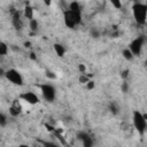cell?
<instances>
[{
	"instance_id": "6da1fadb",
	"label": "cell",
	"mask_w": 147,
	"mask_h": 147,
	"mask_svg": "<svg viewBox=\"0 0 147 147\" xmlns=\"http://www.w3.org/2000/svg\"><path fill=\"white\" fill-rule=\"evenodd\" d=\"M132 15L138 24H145L147 21V5L141 2H134L132 6Z\"/></svg>"
},
{
	"instance_id": "7a4b0ae2",
	"label": "cell",
	"mask_w": 147,
	"mask_h": 147,
	"mask_svg": "<svg viewBox=\"0 0 147 147\" xmlns=\"http://www.w3.org/2000/svg\"><path fill=\"white\" fill-rule=\"evenodd\" d=\"M132 124L140 136H142L147 130V119L145 118L144 114L138 110L132 113Z\"/></svg>"
},
{
	"instance_id": "3957f363",
	"label": "cell",
	"mask_w": 147,
	"mask_h": 147,
	"mask_svg": "<svg viewBox=\"0 0 147 147\" xmlns=\"http://www.w3.org/2000/svg\"><path fill=\"white\" fill-rule=\"evenodd\" d=\"M82 21V11H74L71 9H67L64 11V24L67 28L74 29Z\"/></svg>"
},
{
	"instance_id": "277c9868",
	"label": "cell",
	"mask_w": 147,
	"mask_h": 147,
	"mask_svg": "<svg viewBox=\"0 0 147 147\" xmlns=\"http://www.w3.org/2000/svg\"><path fill=\"white\" fill-rule=\"evenodd\" d=\"M5 78L11 83L13 85H17V86H22L24 84V79H23V76L21 75V72L14 68L11 69H8L6 70V74H5Z\"/></svg>"
},
{
	"instance_id": "5b68a950",
	"label": "cell",
	"mask_w": 147,
	"mask_h": 147,
	"mask_svg": "<svg viewBox=\"0 0 147 147\" xmlns=\"http://www.w3.org/2000/svg\"><path fill=\"white\" fill-rule=\"evenodd\" d=\"M40 93H41L42 98L48 102H52L55 99V88L51 84L40 85Z\"/></svg>"
},
{
	"instance_id": "8992f818",
	"label": "cell",
	"mask_w": 147,
	"mask_h": 147,
	"mask_svg": "<svg viewBox=\"0 0 147 147\" xmlns=\"http://www.w3.org/2000/svg\"><path fill=\"white\" fill-rule=\"evenodd\" d=\"M144 42H145V39L142 37H137V38H134L129 44V48L134 54V56H139L140 55L141 49H142V46H144Z\"/></svg>"
},
{
	"instance_id": "52a82bcc",
	"label": "cell",
	"mask_w": 147,
	"mask_h": 147,
	"mask_svg": "<svg viewBox=\"0 0 147 147\" xmlns=\"http://www.w3.org/2000/svg\"><path fill=\"white\" fill-rule=\"evenodd\" d=\"M20 99H21L23 102H25V103H28V105H30V106L37 105V103H39V101H40V98H39L34 92H31V91H28V92L22 93V94L20 95Z\"/></svg>"
},
{
	"instance_id": "ba28073f",
	"label": "cell",
	"mask_w": 147,
	"mask_h": 147,
	"mask_svg": "<svg viewBox=\"0 0 147 147\" xmlns=\"http://www.w3.org/2000/svg\"><path fill=\"white\" fill-rule=\"evenodd\" d=\"M9 115L13 117H17L22 110H23V106H22V100L18 98V100H14V102L11 103V106L9 107Z\"/></svg>"
},
{
	"instance_id": "9c48e42d",
	"label": "cell",
	"mask_w": 147,
	"mask_h": 147,
	"mask_svg": "<svg viewBox=\"0 0 147 147\" xmlns=\"http://www.w3.org/2000/svg\"><path fill=\"white\" fill-rule=\"evenodd\" d=\"M23 16L28 20V21H31L34 18V8L30 5H26L23 9Z\"/></svg>"
},
{
	"instance_id": "30bf717a",
	"label": "cell",
	"mask_w": 147,
	"mask_h": 147,
	"mask_svg": "<svg viewBox=\"0 0 147 147\" xmlns=\"http://www.w3.org/2000/svg\"><path fill=\"white\" fill-rule=\"evenodd\" d=\"M53 49H54L55 54H56L59 57H63L64 54H65V47H64L62 44H60V42H55V44L53 45Z\"/></svg>"
},
{
	"instance_id": "8fae6325",
	"label": "cell",
	"mask_w": 147,
	"mask_h": 147,
	"mask_svg": "<svg viewBox=\"0 0 147 147\" xmlns=\"http://www.w3.org/2000/svg\"><path fill=\"white\" fill-rule=\"evenodd\" d=\"M122 56L126 60V61H132L134 59V54L131 52V49L127 47V48H124L122 51Z\"/></svg>"
},
{
	"instance_id": "7c38bea8",
	"label": "cell",
	"mask_w": 147,
	"mask_h": 147,
	"mask_svg": "<svg viewBox=\"0 0 147 147\" xmlns=\"http://www.w3.org/2000/svg\"><path fill=\"white\" fill-rule=\"evenodd\" d=\"M78 138L83 141V145L84 146H90L91 144H92V140H91V138L86 134V133H83V132H80L79 134H78Z\"/></svg>"
},
{
	"instance_id": "4fadbf2b",
	"label": "cell",
	"mask_w": 147,
	"mask_h": 147,
	"mask_svg": "<svg viewBox=\"0 0 147 147\" xmlns=\"http://www.w3.org/2000/svg\"><path fill=\"white\" fill-rule=\"evenodd\" d=\"M29 29L31 32H37L39 29V23L37 21V18H33L31 21H29Z\"/></svg>"
},
{
	"instance_id": "5bb4252c",
	"label": "cell",
	"mask_w": 147,
	"mask_h": 147,
	"mask_svg": "<svg viewBox=\"0 0 147 147\" xmlns=\"http://www.w3.org/2000/svg\"><path fill=\"white\" fill-rule=\"evenodd\" d=\"M8 53H9V46L5 41H1L0 42V55L1 56H6Z\"/></svg>"
},
{
	"instance_id": "9a60e30c",
	"label": "cell",
	"mask_w": 147,
	"mask_h": 147,
	"mask_svg": "<svg viewBox=\"0 0 147 147\" xmlns=\"http://www.w3.org/2000/svg\"><path fill=\"white\" fill-rule=\"evenodd\" d=\"M90 79H91V75H86V72L85 74H80L79 77H78V82L80 84H83V85H85Z\"/></svg>"
},
{
	"instance_id": "2e32d148",
	"label": "cell",
	"mask_w": 147,
	"mask_h": 147,
	"mask_svg": "<svg viewBox=\"0 0 147 147\" xmlns=\"http://www.w3.org/2000/svg\"><path fill=\"white\" fill-rule=\"evenodd\" d=\"M110 5L115 8V9H122L123 8V2L122 0H109Z\"/></svg>"
},
{
	"instance_id": "e0dca14e",
	"label": "cell",
	"mask_w": 147,
	"mask_h": 147,
	"mask_svg": "<svg viewBox=\"0 0 147 147\" xmlns=\"http://www.w3.org/2000/svg\"><path fill=\"white\" fill-rule=\"evenodd\" d=\"M85 87H86L87 91H92V90H94V88H95V82L91 78V79L85 84Z\"/></svg>"
},
{
	"instance_id": "ac0fdd59",
	"label": "cell",
	"mask_w": 147,
	"mask_h": 147,
	"mask_svg": "<svg viewBox=\"0 0 147 147\" xmlns=\"http://www.w3.org/2000/svg\"><path fill=\"white\" fill-rule=\"evenodd\" d=\"M6 124H7V116H6V114L1 113L0 114V125L3 127Z\"/></svg>"
},
{
	"instance_id": "d6986e66",
	"label": "cell",
	"mask_w": 147,
	"mask_h": 147,
	"mask_svg": "<svg viewBox=\"0 0 147 147\" xmlns=\"http://www.w3.org/2000/svg\"><path fill=\"white\" fill-rule=\"evenodd\" d=\"M78 71H79L80 74H85V72H86V65L83 64V63H79V64H78Z\"/></svg>"
},
{
	"instance_id": "ffe728a7",
	"label": "cell",
	"mask_w": 147,
	"mask_h": 147,
	"mask_svg": "<svg viewBox=\"0 0 147 147\" xmlns=\"http://www.w3.org/2000/svg\"><path fill=\"white\" fill-rule=\"evenodd\" d=\"M45 75H46V77L49 78V79H55V78H56V75H55L53 71H46Z\"/></svg>"
},
{
	"instance_id": "44dd1931",
	"label": "cell",
	"mask_w": 147,
	"mask_h": 147,
	"mask_svg": "<svg viewBox=\"0 0 147 147\" xmlns=\"http://www.w3.org/2000/svg\"><path fill=\"white\" fill-rule=\"evenodd\" d=\"M121 76H122V78H123L124 80H126V78L129 77V70H124V71L122 72V75H121Z\"/></svg>"
},
{
	"instance_id": "7402d4cb",
	"label": "cell",
	"mask_w": 147,
	"mask_h": 147,
	"mask_svg": "<svg viewBox=\"0 0 147 147\" xmlns=\"http://www.w3.org/2000/svg\"><path fill=\"white\" fill-rule=\"evenodd\" d=\"M127 88H129L127 83H126V82H123V84H122V91H123V92H126Z\"/></svg>"
},
{
	"instance_id": "603a6c76",
	"label": "cell",
	"mask_w": 147,
	"mask_h": 147,
	"mask_svg": "<svg viewBox=\"0 0 147 147\" xmlns=\"http://www.w3.org/2000/svg\"><path fill=\"white\" fill-rule=\"evenodd\" d=\"M42 2H44L46 6H51L52 2H53V0H42Z\"/></svg>"
},
{
	"instance_id": "cb8c5ba5",
	"label": "cell",
	"mask_w": 147,
	"mask_h": 147,
	"mask_svg": "<svg viewBox=\"0 0 147 147\" xmlns=\"http://www.w3.org/2000/svg\"><path fill=\"white\" fill-rule=\"evenodd\" d=\"M24 45H25V47H30V42H25Z\"/></svg>"
},
{
	"instance_id": "d4e9b609",
	"label": "cell",
	"mask_w": 147,
	"mask_h": 147,
	"mask_svg": "<svg viewBox=\"0 0 147 147\" xmlns=\"http://www.w3.org/2000/svg\"><path fill=\"white\" fill-rule=\"evenodd\" d=\"M144 116H145V118L147 119V114H144Z\"/></svg>"
},
{
	"instance_id": "484cf974",
	"label": "cell",
	"mask_w": 147,
	"mask_h": 147,
	"mask_svg": "<svg viewBox=\"0 0 147 147\" xmlns=\"http://www.w3.org/2000/svg\"><path fill=\"white\" fill-rule=\"evenodd\" d=\"M146 68H147V61H146Z\"/></svg>"
},
{
	"instance_id": "4316f807",
	"label": "cell",
	"mask_w": 147,
	"mask_h": 147,
	"mask_svg": "<svg viewBox=\"0 0 147 147\" xmlns=\"http://www.w3.org/2000/svg\"><path fill=\"white\" fill-rule=\"evenodd\" d=\"M131 1H136V0H131Z\"/></svg>"
}]
</instances>
